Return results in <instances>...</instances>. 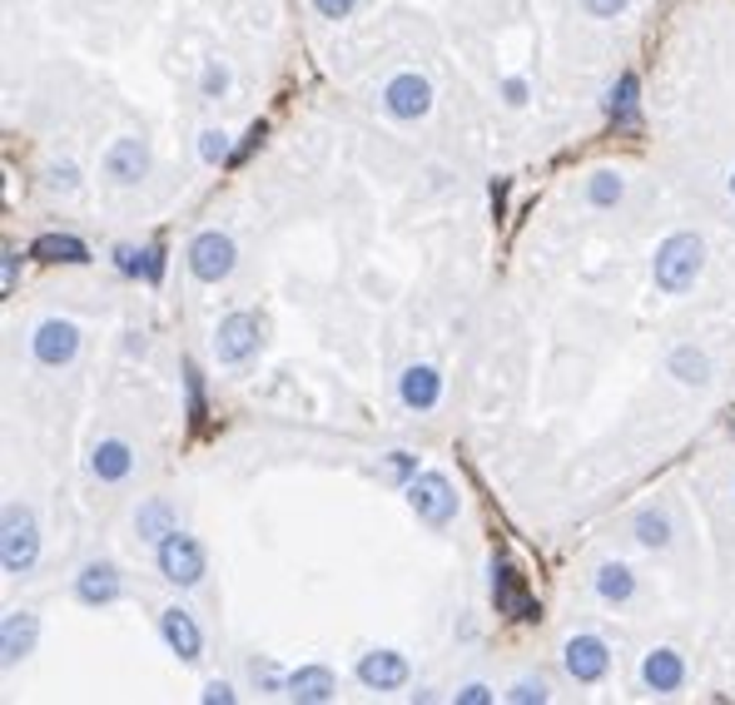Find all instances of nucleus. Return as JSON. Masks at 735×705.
Segmentation results:
<instances>
[{
    "label": "nucleus",
    "mask_w": 735,
    "mask_h": 705,
    "mask_svg": "<svg viewBox=\"0 0 735 705\" xmlns=\"http://www.w3.org/2000/svg\"><path fill=\"white\" fill-rule=\"evenodd\" d=\"M731 199H735V169H731Z\"/></svg>",
    "instance_id": "79ce46f5"
},
{
    "label": "nucleus",
    "mask_w": 735,
    "mask_h": 705,
    "mask_svg": "<svg viewBox=\"0 0 735 705\" xmlns=\"http://www.w3.org/2000/svg\"><path fill=\"white\" fill-rule=\"evenodd\" d=\"M125 596V572L115 562H85L80 572H75V602L85 606V612H105V606H115Z\"/></svg>",
    "instance_id": "9b49d317"
},
{
    "label": "nucleus",
    "mask_w": 735,
    "mask_h": 705,
    "mask_svg": "<svg viewBox=\"0 0 735 705\" xmlns=\"http://www.w3.org/2000/svg\"><path fill=\"white\" fill-rule=\"evenodd\" d=\"M507 701H513V705H547L552 691H547V681H542V676H522L517 686L507 691Z\"/></svg>",
    "instance_id": "c756f323"
},
{
    "label": "nucleus",
    "mask_w": 735,
    "mask_h": 705,
    "mask_svg": "<svg viewBox=\"0 0 735 705\" xmlns=\"http://www.w3.org/2000/svg\"><path fill=\"white\" fill-rule=\"evenodd\" d=\"M165 269H169V249L165 244H149V264H145V284L159 288L165 284Z\"/></svg>",
    "instance_id": "473e14b6"
},
{
    "label": "nucleus",
    "mask_w": 735,
    "mask_h": 705,
    "mask_svg": "<svg viewBox=\"0 0 735 705\" xmlns=\"http://www.w3.org/2000/svg\"><path fill=\"white\" fill-rule=\"evenodd\" d=\"M16 274H20V249H16V244H6V269H0V288H6V298L16 294Z\"/></svg>",
    "instance_id": "ea45409f"
},
{
    "label": "nucleus",
    "mask_w": 735,
    "mask_h": 705,
    "mask_svg": "<svg viewBox=\"0 0 735 705\" xmlns=\"http://www.w3.org/2000/svg\"><path fill=\"white\" fill-rule=\"evenodd\" d=\"M169 532H179V507H175V502H169V497L140 502V512H135V537H140L145 547H159Z\"/></svg>",
    "instance_id": "aec40b11"
},
{
    "label": "nucleus",
    "mask_w": 735,
    "mask_h": 705,
    "mask_svg": "<svg viewBox=\"0 0 735 705\" xmlns=\"http://www.w3.org/2000/svg\"><path fill=\"white\" fill-rule=\"evenodd\" d=\"M284 696L298 701V705H324L338 696V676L328 666H298L289 671V681H284Z\"/></svg>",
    "instance_id": "6ab92c4d"
},
{
    "label": "nucleus",
    "mask_w": 735,
    "mask_h": 705,
    "mask_svg": "<svg viewBox=\"0 0 735 705\" xmlns=\"http://www.w3.org/2000/svg\"><path fill=\"white\" fill-rule=\"evenodd\" d=\"M354 676H358V686H364V691H378V696H388V691H403V686H408L413 666H408V656H403V651L378 646V651H364V656H358Z\"/></svg>",
    "instance_id": "f8f14e48"
},
{
    "label": "nucleus",
    "mask_w": 735,
    "mask_h": 705,
    "mask_svg": "<svg viewBox=\"0 0 735 705\" xmlns=\"http://www.w3.org/2000/svg\"><path fill=\"white\" fill-rule=\"evenodd\" d=\"M159 636H165V646L175 651L185 666L205 661V632H199V622L189 616V606H165V612H159Z\"/></svg>",
    "instance_id": "ddd939ff"
},
{
    "label": "nucleus",
    "mask_w": 735,
    "mask_h": 705,
    "mask_svg": "<svg viewBox=\"0 0 735 705\" xmlns=\"http://www.w3.org/2000/svg\"><path fill=\"white\" fill-rule=\"evenodd\" d=\"M493 606L503 616H513V622H537L542 616V606H537V596L527 592V582H522V572L507 557H493Z\"/></svg>",
    "instance_id": "1a4fd4ad"
},
{
    "label": "nucleus",
    "mask_w": 735,
    "mask_h": 705,
    "mask_svg": "<svg viewBox=\"0 0 735 705\" xmlns=\"http://www.w3.org/2000/svg\"><path fill=\"white\" fill-rule=\"evenodd\" d=\"M259 344H264V328H259V314L249 308H234V314L219 318L215 328V358L224 368H249L259 358Z\"/></svg>",
    "instance_id": "39448f33"
},
{
    "label": "nucleus",
    "mask_w": 735,
    "mask_h": 705,
    "mask_svg": "<svg viewBox=\"0 0 735 705\" xmlns=\"http://www.w3.org/2000/svg\"><path fill=\"white\" fill-rule=\"evenodd\" d=\"M642 686L652 691V696H676V691L686 686V661H681L676 646H656L652 656L642 661Z\"/></svg>",
    "instance_id": "f3484780"
},
{
    "label": "nucleus",
    "mask_w": 735,
    "mask_h": 705,
    "mask_svg": "<svg viewBox=\"0 0 735 705\" xmlns=\"http://www.w3.org/2000/svg\"><path fill=\"white\" fill-rule=\"evenodd\" d=\"M30 254H36L40 264H90V244L75 239V234H40L36 244H30Z\"/></svg>",
    "instance_id": "b1692460"
},
{
    "label": "nucleus",
    "mask_w": 735,
    "mask_h": 705,
    "mask_svg": "<svg viewBox=\"0 0 735 705\" xmlns=\"http://www.w3.org/2000/svg\"><path fill=\"white\" fill-rule=\"evenodd\" d=\"M493 686H483V681H467L463 691H457V705H493Z\"/></svg>",
    "instance_id": "4c0bfd02"
},
{
    "label": "nucleus",
    "mask_w": 735,
    "mask_h": 705,
    "mask_svg": "<svg viewBox=\"0 0 735 705\" xmlns=\"http://www.w3.org/2000/svg\"><path fill=\"white\" fill-rule=\"evenodd\" d=\"M80 324L75 318H46V324L30 334V358L40 363V368H70L75 358H80Z\"/></svg>",
    "instance_id": "6e6552de"
},
{
    "label": "nucleus",
    "mask_w": 735,
    "mask_h": 705,
    "mask_svg": "<svg viewBox=\"0 0 735 705\" xmlns=\"http://www.w3.org/2000/svg\"><path fill=\"white\" fill-rule=\"evenodd\" d=\"M264 135H269V125H264V120H254V125H249V130H244V145H239V149H234V155H229V169H239V165H244V159H249V155H254V149H259V145H264Z\"/></svg>",
    "instance_id": "2f4dec72"
},
{
    "label": "nucleus",
    "mask_w": 735,
    "mask_h": 705,
    "mask_svg": "<svg viewBox=\"0 0 735 705\" xmlns=\"http://www.w3.org/2000/svg\"><path fill=\"white\" fill-rule=\"evenodd\" d=\"M155 566H159V576H165L169 586H179V592H195V586L205 582V572H209L205 542L189 537V532H169V537L155 547Z\"/></svg>",
    "instance_id": "20e7f679"
},
{
    "label": "nucleus",
    "mask_w": 735,
    "mask_h": 705,
    "mask_svg": "<svg viewBox=\"0 0 735 705\" xmlns=\"http://www.w3.org/2000/svg\"><path fill=\"white\" fill-rule=\"evenodd\" d=\"M582 199H587L592 209H616L626 199V179L616 175V169H596L587 179V189H582Z\"/></svg>",
    "instance_id": "a878e982"
},
{
    "label": "nucleus",
    "mask_w": 735,
    "mask_h": 705,
    "mask_svg": "<svg viewBox=\"0 0 735 705\" xmlns=\"http://www.w3.org/2000/svg\"><path fill=\"white\" fill-rule=\"evenodd\" d=\"M229 85H234V75H229L224 60H209L205 75H199V95H205V100H224V95H229Z\"/></svg>",
    "instance_id": "c85d7f7f"
},
{
    "label": "nucleus",
    "mask_w": 735,
    "mask_h": 705,
    "mask_svg": "<svg viewBox=\"0 0 735 705\" xmlns=\"http://www.w3.org/2000/svg\"><path fill=\"white\" fill-rule=\"evenodd\" d=\"M90 473L100 477V483H110V487L130 483V473H135V447L125 443V437H100V443H95V453H90Z\"/></svg>",
    "instance_id": "a211bd4d"
},
{
    "label": "nucleus",
    "mask_w": 735,
    "mask_h": 705,
    "mask_svg": "<svg viewBox=\"0 0 735 705\" xmlns=\"http://www.w3.org/2000/svg\"><path fill=\"white\" fill-rule=\"evenodd\" d=\"M632 532H636V542H642L646 552H666L671 542H676V522H671L666 507H642L636 512V522H632Z\"/></svg>",
    "instance_id": "393cba45"
},
{
    "label": "nucleus",
    "mask_w": 735,
    "mask_h": 705,
    "mask_svg": "<svg viewBox=\"0 0 735 705\" xmlns=\"http://www.w3.org/2000/svg\"><path fill=\"white\" fill-rule=\"evenodd\" d=\"M149 175V145L140 140V135H120L110 149H105V179L110 185H140V179Z\"/></svg>",
    "instance_id": "4468645a"
},
{
    "label": "nucleus",
    "mask_w": 735,
    "mask_h": 705,
    "mask_svg": "<svg viewBox=\"0 0 735 705\" xmlns=\"http://www.w3.org/2000/svg\"><path fill=\"white\" fill-rule=\"evenodd\" d=\"M606 120L616 125L622 135H642V80L632 70L616 75V85L606 90Z\"/></svg>",
    "instance_id": "dca6fc26"
},
{
    "label": "nucleus",
    "mask_w": 735,
    "mask_h": 705,
    "mask_svg": "<svg viewBox=\"0 0 735 705\" xmlns=\"http://www.w3.org/2000/svg\"><path fill=\"white\" fill-rule=\"evenodd\" d=\"M40 641V622L30 612H6V622H0V661L6 666H16V661H26L30 651H36Z\"/></svg>",
    "instance_id": "412c9836"
},
{
    "label": "nucleus",
    "mask_w": 735,
    "mask_h": 705,
    "mask_svg": "<svg viewBox=\"0 0 735 705\" xmlns=\"http://www.w3.org/2000/svg\"><path fill=\"white\" fill-rule=\"evenodd\" d=\"M50 189H60V195H75L80 189V169L75 165H50V179H46Z\"/></svg>",
    "instance_id": "f704fd0d"
},
{
    "label": "nucleus",
    "mask_w": 735,
    "mask_h": 705,
    "mask_svg": "<svg viewBox=\"0 0 735 705\" xmlns=\"http://www.w3.org/2000/svg\"><path fill=\"white\" fill-rule=\"evenodd\" d=\"M234 145H229V130H219V125H209V130H199V159H205L209 169L215 165H229Z\"/></svg>",
    "instance_id": "cd10ccee"
},
{
    "label": "nucleus",
    "mask_w": 735,
    "mask_h": 705,
    "mask_svg": "<svg viewBox=\"0 0 735 705\" xmlns=\"http://www.w3.org/2000/svg\"><path fill=\"white\" fill-rule=\"evenodd\" d=\"M383 110H388V120H398V125L428 120L433 115V80L418 70L393 75V80L383 85Z\"/></svg>",
    "instance_id": "423d86ee"
},
{
    "label": "nucleus",
    "mask_w": 735,
    "mask_h": 705,
    "mask_svg": "<svg viewBox=\"0 0 735 705\" xmlns=\"http://www.w3.org/2000/svg\"><path fill=\"white\" fill-rule=\"evenodd\" d=\"M383 473H388V477H393V483H398V487H408L413 477H418V463H413L408 453H393V457H388V467H383Z\"/></svg>",
    "instance_id": "72a5a7b5"
},
{
    "label": "nucleus",
    "mask_w": 735,
    "mask_h": 705,
    "mask_svg": "<svg viewBox=\"0 0 735 705\" xmlns=\"http://www.w3.org/2000/svg\"><path fill=\"white\" fill-rule=\"evenodd\" d=\"M185 408H189V423H205L209 418V398H205V373L199 363H185Z\"/></svg>",
    "instance_id": "bb28decb"
},
{
    "label": "nucleus",
    "mask_w": 735,
    "mask_h": 705,
    "mask_svg": "<svg viewBox=\"0 0 735 705\" xmlns=\"http://www.w3.org/2000/svg\"><path fill=\"white\" fill-rule=\"evenodd\" d=\"M314 10H318L324 20H348V16L358 10V0H314Z\"/></svg>",
    "instance_id": "58836bf2"
},
{
    "label": "nucleus",
    "mask_w": 735,
    "mask_h": 705,
    "mask_svg": "<svg viewBox=\"0 0 735 705\" xmlns=\"http://www.w3.org/2000/svg\"><path fill=\"white\" fill-rule=\"evenodd\" d=\"M592 586L606 606H626V602H636V592H642V582H636V572L626 562H602L592 576Z\"/></svg>",
    "instance_id": "4be33fe9"
},
{
    "label": "nucleus",
    "mask_w": 735,
    "mask_h": 705,
    "mask_svg": "<svg viewBox=\"0 0 735 705\" xmlns=\"http://www.w3.org/2000/svg\"><path fill=\"white\" fill-rule=\"evenodd\" d=\"M145 264H149V249H135V244L115 249V274H125V279H145Z\"/></svg>",
    "instance_id": "7c9ffc66"
},
{
    "label": "nucleus",
    "mask_w": 735,
    "mask_h": 705,
    "mask_svg": "<svg viewBox=\"0 0 735 705\" xmlns=\"http://www.w3.org/2000/svg\"><path fill=\"white\" fill-rule=\"evenodd\" d=\"M562 666H567V676L577 681V686H596V681H606V671H612V646H606L596 632H577L562 646Z\"/></svg>",
    "instance_id": "9d476101"
},
{
    "label": "nucleus",
    "mask_w": 735,
    "mask_h": 705,
    "mask_svg": "<svg viewBox=\"0 0 735 705\" xmlns=\"http://www.w3.org/2000/svg\"><path fill=\"white\" fill-rule=\"evenodd\" d=\"M403 497H408L413 517L433 532L453 527L457 512H463V497H457V487L447 483V473H418L408 487H403Z\"/></svg>",
    "instance_id": "7ed1b4c3"
},
{
    "label": "nucleus",
    "mask_w": 735,
    "mask_h": 705,
    "mask_svg": "<svg viewBox=\"0 0 735 705\" xmlns=\"http://www.w3.org/2000/svg\"><path fill=\"white\" fill-rule=\"evenodd\" d=\"M398 403L408 413H433L443 403V373L433 363H413L398 378Z\"/></svg>",
    "instance_id": "2eb2a0df"
},
{
    "label": "nucleus",
    "mask_w": 735,
    "mask_h": 705,
    "mask_svg": "<svg viewBox=\"0 0 735 705\" xmlns=\"http://www.w3.org/2000/svg\"><path fill=\"white\" fill-rule=\"evenodd\" d=\"M185 259H189V274H195L199 284H224L234 274V264H239V249H234L229 234L205 229V234H195V239H189Z\"/></svg>",
    "instance_id": "0eeeda50"
},
{
    "label": "nucleus",
    "mask_w": 735,
    "mask_h": 705,
    "mask_svg": "<svg viewBox=\"0 0 735 705\" xmlns=\"http://www.w3.org/2000/svg\"><path fill=\"white\" fill-rule=\"evenodd\" d=\"M199 701H205V705H234L239 696H234V686H229V681H205V691H199Z\"/></svg>",
    "instance_id": "e433bc0d"
},
{
    "label": "nucleus",
    "mask_w": 735,
    "mask_h": 705,
    "mask_svg": "<svg viewBox=\"0 0 735 705\" xmlns=\"http://www.w3.org/2000/svg\"><path fill=\"white\" fill-rule=\"evenodd\" d=\"M666 373H671L676 383H686V388H706V383H711V358H706V348H696V344L671 348V352H666Z\"/></svg>",
    "instance_id": "5701e85b"
},
{
    "label": "nucleus",
    "mask_w": 735,
    "mask_h": 705,
    "mask_svg": "<svg viewBox=\"0 0 735 705\" xmlns=\"http://www.w3.org/2000/svg\"><path fill=\"white\" fill-rule=\"evenodd\" d=\"M40 562V522L26 502H6L0 517V566L6 576H30Z\"/></svg>",
    "instance_id": "f03ea898"
},
{
    "label": "nucleus",
    "mask_w": 735,
    "mask_h": 705,
    "mask_svg": "<svg viewBox=\"0 0 735 705\" xmlns=\"http://www.w3.org/2000/svg\"><path fill=\"white\" fill-rule=\"evenodd\" d=\"M626 6H632V0H582V10H587L592 20H616Z\"/></svg>",
    "instance_id": "c9c22d12"
},
{
    "label": "nucleus",
    "mask_w": 735,
    "mask_h": 705,
    "mask_svg": "<svg viewBox=\"0 0 735 705\" xmlns=\"http://www.w3.org/2000/svg\"><path fill=\"white\" fill-rule=\"evenodd\" d=\"M503 100L513 105V110L527 105V80H522V75H507V80H503Z\"/></svg>",
    "instance_id": "a19ab883"
},
{
    "label": "nucleus",
    "mask_w": 735,
    "mask_h": 705,
    "mask_svg": "<svg viewBox=\"0 0 735 705\" xmlns=\"http://www.w3.org/2000/svg\"><path fill=\"white\" fill-rule=\"evenodd\" d=\"M701 269H706V239L691 234V229L666 234V239L656 244V254H652V284L671 298L691 294L696 279H701Z\"/></svg>",
    "instance_id": "f257e3e1"
}]
</instances>
